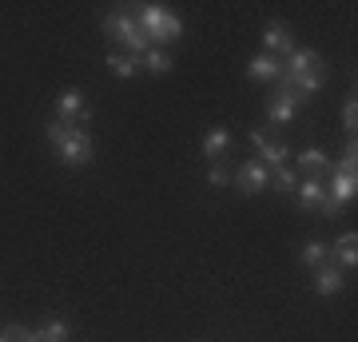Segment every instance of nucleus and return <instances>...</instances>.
Returning a JSON list of instances; mask_svg holds the SVG:
<instances>
[{"label":"nucleus","instance_id":"9b49d317","mask_svg":"<svg viewBox=\"0 0 358 342\" xmlns=\"http://www.w3.org/2000/svg\"><path fill=\"white\" fill-rule=\"evenodd\" d=\"M56 115L60 120H88V104H84V96H80L76 88H64L60 96H56Z\"/></svg>","mask_w":358,"mask_h":342},{"label":"nucleus","instance_id":"0eeeda50","mask_svg":"<svg viewBox=\"0 0 358 342\" xmlns=\"http://www.w3.org/2000/svg\"><path fill=\"white\" fill-rule=\"evenodd\" d=\"M315 64H322V60H319V52H315V48H299V44H294V48H291V56H287V64H282V76H279V84H291L294 76H303V72H310Z\"/></svg>","mask_w":358,"mask_h":342},{"label":"nucleus","instance_id":"2eb2a0df","mask_svg":"<svg viewBox=\"0 0 358 342\" xmlns=\"http://www.w3.org/2000/svg\"><path fill=\"white\" fill-rule=\"evenodd\" d=\"M108 72H112V76H120V80H131L136 72H140V60H136V56H128V52L112 48V52H108Z\"/></svg>","mask_w":358,"mask_h":342},{"label":"nucleus","instance_id":"ddd939ff","mask_svg":"<svg viewBox=\"0 0 358 342\" xmlns=\"http://www.w3.org/2000/svg\"><path fill=\"white\" fill-rule=\"evenodd\" d=\"M343 287H346V279H343L338 266H315V294L331 299V294H338Z\"/></svg>","mask_w":358,"mask_h":342},{"label":"nucleus","instance_id":"423d86ee","mask_svg":"<svg viewBox=\"0 0 358 342\" xmlns=\"http://www.w3.org/2000/svg\"><path fill=\"white\" fill-rule=\"evenodd\" d=\"M291 48H294L291 24H282V20H271V24L263 28V52L279 60V56H291Z\"/></svg>","mask_w":358,"mask_h":342},{"label":"nucleus","instance_id":"393cba45","mask_svg":"<svg viewBox=\"0 0 358 342\" xmlns=\"http://www.w3.org/2000/svg\"><path fill=\"white\" fill-rule=\"evenodd\" d=\"M343 127H346V136L355 140V127H358V100H355V92L343 100Z\"/></svg>","mask_w":358,"mask_h":342},{"label":"nucleus","instance_id":"cd10ccee","mask_svg":"<svg viewBox=\"0 0 358 342\" xmlns=\"http://www.w3.org/2000/svg\"><path fill=\"white\" fill-rule=\"evenodd\" d=\"M319 207H322V215H327V219H334V215H343V203H334L331 195H327V199H322Z\"/></svg>","mask_w":358,"mask_h":342},{"label":"nucleus","instance_id":"aec40b11","mask_svg":"<svg viewBox=\"0 0 358 342\" xmlns=\"http://www.w3.org/2000/svg\"><path fill=\"white\" fill-rule=\"evenodd\" d=\"M271 187L275 191H282V195H291L294 187H299V176H294L287 164H279V167H271Z\"/></svg>","mask_w":358,"mask_h":342},{"label":"nucleus","instance_id":"20e7f679","mask_svg":"<svg viewBox=\"0 0 358 342\" xmlns=\"http://www.w3.org/2000/svg\"><path fill=\"white\" fill-rule=\"evenodd\" d=\"M56 155H60V164H68V167H84L92 155H96V143H92V136L84 127H76V131L56 148Z\"/></svg>","mask_w":358,"mask_h":342},{"label":"nucleus","instance_id":"a211bd4d","mask_svg":"<svg viewBox=\"0 0 358 342\" xmlns=\"http://www.w3.org/2000/svg\"><path fill=\"white\" fill-rule=\"evenodd\" d=\"M287 88H294V92H303V96H310V92H319L322 88V64H315L310 72H303V76H294Z\"/></svg>","mask_w":358,"mask_h":342},{"label":"nucleus","instance_id":"5701e85b","mask_svg":"<svg viewBox=\"0 0 358 342\" xmlns=\"http://www.w3.org/2000/svg\"><path fill=\"white\" fill-rule=\"evenodd\" d=\"M68 334H72V330H68L64 318H52V322H44V327L36 330L40 342H68Z\"/></svg>","mask_w":358,"mask_h":342},{"label":"nucleus","instance_id":"4be33fe9","mask_svg":"<svg viewBox=\"0 0 358 342\" xmlns=\"http://www.w3.org/2000/svg\"><path fill=\"white\" fill-rule=\"evenodd\" d=\"M299 167H303V171H310V176H319V171H327V167H331V159H327L319 148H307V152H299Z\"/></svg>","mask_w":358,"mask_h":342},{"label":"nucleus","instance_id":"6e6552de","mask_svg":"<svg viewBox=\"0 0 358 342\" xmlns=\"http://www.w3.org/2000/svg\"><path fill=\"white\" fill-rule=\"evenodd\" d=\"M251 143H255V152H259V164L263 167H279V164H287V143H279V140H271L267 131H251Z\"/></svg>","mask_w":358,"mask_h":342},{"label":"nucleus","instance_id":"f3484780","mask_svg":"<svg viewBox=\"0 0 358 342\" xmlns=\"http://www.w3.org/2000/svg\"><path fill=\"white\" fill-rule=\"evenodd\" d=\"M171 64H176V60H171V56H167L164 48H148V52L140 56V68H148V72H155V76L171 72Z\"/></svg>","mask_w":358,"mask_h":342},{"label":"nucleus","instance_id":"b1692460","mask_svg":"<svg viewBox=\"0 0 358 342\" xmlns=\"http://www.w3.org/2000/svg\"><path fill=\"white\" fill-rule=\"evenodd\" d=\"M327 259H331V247H327V243L310 239L307 247H303V263H307L310 271H315V266H322V263H327Z\"/></svg>","mask_w":358,"mask_h":342},{"label":"nucleus","instance_id":"7ed1b4c3","mask_svg":"<svg viewBox=\"0 0 358 342\" xmlns=\"http://www.w3.org/2000/svg\"><path fill=\"white\" fill-rule=\"evenodd\" d=\"M303 92H294V88H287V84H279V92L271 96V104H267V120L271 124H279V127H287L299 115V108H303Z\"/></svg>","mask_w":358,"mask_h":342},{"label":"nucleus","instance_id":"412c9836","mask_svg":"<svg viewBox=\"0 0 358 342\" xmlns=\"http://www.w3.org/2000/svg\"><path fill=\"white\" fill-rule=\"evenodd\" d=\"M80 124H72V120H60V115H56V120H48V127H44V131H48V143L52 148H60V143L68 140V136H72V131H76Z\"/></svg>","mask_w":358,"mask_h":342},{"label":"nucleus","instance_id":"f8f14e48","mask_svg":"<svg viewBox=\"0 0 358 342\" xmlns=\"http://www.w3.org/2000/svg\"><path fill=\"white\" fill-rule=\"evenodd\" d=\"M327 187V195H331L334 203H355V195H358V176H338V171H331V179L322 183Z\"/></svg>","mask_w":358,"mask_h":342},{"label":"nucleus","instance_id":"6ab92c4d","mask_svg":"<svg viewBox=\"0 0 358 342\" xmlns=\"http://www.w3.org/2000/svg\"><path fill=\"white\" fill-rule=\"evenodd\" d=\"M331 171H338V176H358V143L346 140L343 155H338V164H331Z\"/></svg>","mask_w":358,"mask_h":342},{"label":"nucleus","instance_id":"a878e982","mask_svg":"<svg viewBox=\"0 0 358 342\" xmlns=\"http://www.w3.org/2000/svg\"><path fill=\"white\" fill-rule=\"evenodd\" d=\"M0 342H40V339H36V330L16 327V322H13V327H4V330H0Z\"/></svg>","mask_w":358,"mask_h":342},{"label":"nucleus","instance_id":"f03ea898","mask_svg":"<svg viewBox=\"0 0 358 342\" xmlns=\"http://www.w3.org/2000/svg\"><path fill=\"white\" fill-rule=\"evenodd\" d=\"M103 36L115 40L120 52H128V56H136V60L152 48V40L140 32V24H136V16L131 13H108L103 16Z\"/></svg>","mask_w":358,"mask_h":342},{"label":"nucleus","instance_id":"39448f33","mask_svg":"<svg viewBox=\"0 0 358 342\" xmlns=\"http://www.w3.org/2000/svg\"><path fill=\"white\" fill-rule=\"evenodd\" d=\"M231 183L243 191V195H259V191L271 187V167H263L259 159H247V164L231 176Z\"/></svg>","mask_w":358,"mask_h":342},{"label":"nucleus","instance_id":"dca6fc26","mask_svg":"<svg viewBox=\"0 0 358 342\" xmlns=\"http://www.w3.org/2000/svg\"><path fill=\"white\" fill-rule=\"evenodd\" d=\"M227 148H231V131L227 127H215V131H207L203 136V155L207 159H219Z\"/></svg>","mask_w":358,"mask_h":342},{"label":"nucleus","instance_id":"1a4fd4ad","mask_svg":"<svg viewBox=\"0 0 358 342\" xmlns=\"http://www.w3.org/2000/svg\"><path fill=\"white\" fill-rule=\"evenodd\" d=\"M331 266H338V271H355L358 266V235L355 231H346V235H338L331 247Z\"/></svg>","mask_w":358,"mask_h":342},{"label":"nucleus","instance_id":"bb28decb","mask_svg":"<svg viewBox=\"0 0 358 342\" xmlns=\"http://www.w3.org/2000/svg\"><path fill=\"white\" fill-rule=\"evenodd\" d=\"M207 183H211V187H227V183H231V176H227V167H219V164H211V171H207Z\"/></svg>","mask_w":358,"mask_h":342},{"label":"nucleus","instance_id":"f257e3e1","mask_svg":"<svg viewBox=\"0 0 358 342\" xmlns=\"http://www.w3.org/2000/svg\"><path fill=\"white\" fill-rule=\"evenodd\" d=\"M131 16H136V24H140L143 36L152 40V48H164V44L183 36V20L167 4H140Z\"/></svg>","mask_w":358,"mask_h":342},{"label":"nucleus","instance_id":"4468645a","mask_svg":"<svg viewBox=\"0 0 358 342\" xmlns=\"http://www.w3.org/2000/svg\"><path fill=\"white\" fill-rule=\"evenodd\" d=\"M294 195H299V203H303L307 211H319V203L327 199V187H322V179H319V176H307V179H299Z\"/></svg>","mask_w":358,"mask_h":342},{"label":"nucleus","instance_id":"9d476101","mask_svg":"<svg viewBox=\"0 0 358 342\" xmlns=\"http://www.w3.org/2000/svg\"><path fill=\"white\" fill-rule=\"evenodd\" d=\"M247 76L259 80V84H279L282 60H275V56H267V52H259V56H251V64H247Z\"/></svg>","mask_w":358,"mask_h":342}]
</instances>
